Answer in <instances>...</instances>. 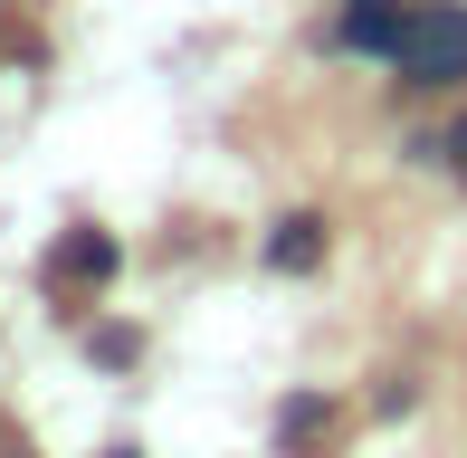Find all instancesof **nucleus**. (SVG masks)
Here are the masks:
<instances>
[{
	"mask_svg": "<svg viewBox=\"0 0 467 458\" xmlns=\"http://www.w3.org/2000/svg\"><path fill=\"white\" fill-rule=\"evenodd\" d=\"M391 68L410 87H458L467 77V0H410V19L391 38Z\"/></svg>",
	"mask_w": 467,
	"mask_h": 458,
	"instance_id": "1",
	"label": "nucleus"
},
{
	"mask_svg": "<svg viewBox=\"0 0 467 458\" xmlns=\"http://www.w3.org/2000/svg\"><path fill=\"white\" fill-rule=\"evenodd\" d=\"M105 277H115V239H105V229H67V239L48 248V286L57 297H87Z\"/></svg>",
	"mask_w": 467,
	"mask_h": 458,
	"instance_id": "2",
	"label": "nucleus"
},
{
	"mask_svg": "<svg viewBox=\"0 0 467 458\" xmlns=\"http://www.w3.org/2000/svg\"><path fill=\"white\" fill-rule=\"evenodd\" d=\"M400 19H410V0H353V10H344V29H334V38H344L353 57H391Z\"/></svg>",
	"mask_w": 467,
	"mask_h": 458,
	"instance_id": "3",
	"label": "nucleus"
},
{
	"mask_svg": "<svg viewBox=\"0 0 467 458\" xmlns=\"http://www.w3.org/2000/svg\"><path fill=\"white\" fill-rule=\"evenodd\" d=\"M325 258V220H277V239H267V267H286V277H306V267Z\"/></svg>",
	"mask_w": 467,
	"mask_h": 458,
	"instance_id": "4",
	"label": "nucleus"
},
{
	"mask_svg": "<svg viewBox=\"0 0 467 458\" xmlns=\"http://www.w3.org/2000/svg\"><path fill=\"white\" fill-rule=\"evenodd\" d=\"M277 430H286V449H306L315 430H325V401H286V421H277Z\"/></svg>",
	"mask_w": 467,
	"mask_h": 458,
	"instance_id": "5",
	"label": "nucleus"
},
{
	"mask_svg": "<svg viewBox=\"0 0 467 458\" xmlns=\"http://www.w3.org/2000/svg\"><path fill=\"white\" fill-rule=\"evenodd\" d=\"M87 353H96V363H134V335H124V325H105V335H96Z\"/></svg>",
	"mask_w": 467,
	"mask_h": 458,
	"instance_id": "6",
	"label": "nucleus"
},
{
	"mask_svg": "<svg viewBox=\"0 0 467 458\" xmlns=\"http://www.w3.org/2000/svg\"><path fill=\"white\" fill-rule=\"evenodd\" d=\"M449 153H458V172H467V124H458V134H449Z\"/></svg>",
	"mask_w": 467,
	"mask_h": 458,
	"instance_id": "7",
	"label": "nucleus"
},
{
	"mask_svg": "<svg viewBox=\"0 0 467 458\" xmlns=\"http://www.w3.org/2000/svg\"><path fill=\"white\" fill-rule=\"evenodd\" d=\"M0 458H29V449H19V440H0Z\"/></svg>",
	"mask_w": 467,
	"mask_h": 458,
	"instance_id": "8",
	"label": "nucleus"
},
{
	"mask_svg": "<svg viewBox=\"0 0 467 458\" xmlns=\"http://www.w3.org/2000/svg\"><path fill=\"white\" fill-rule=\"evenodd\" d=\"M115 458H134V449H115Z\"/></svg>",
	"mask_w": 467,
	"mask_h": 458,
	"instance_id": "9",
	"label": "nucleus"
}]
</instances>
